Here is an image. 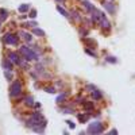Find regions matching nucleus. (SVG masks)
I'll list each match as a JSON object with an SVG mask.
<instances>
[{"label":"nucleus","instance_id":"cd10ccee","mask_svg":"<svg viewBox=\"0 0 135 135\" xmlns=\"http://www.w3.org/2000/svg\"><path fill=\"white\" fill-rule=\"evenodd\" d=\"M28 16L32 18V19H34V18H37V11H35V9H31V11H30V14H28Z\"/></svg>","mask_w":135,"mask_h":135},{"label":"nucleus","instance_id":"b1692460","mask_svg":"<svg viewBox=\"0 0 135 135\" xmlns=\"http://www.w3.org/2000/svg\"><path fill=\"white\" fill-rule=\"evenodd\" d=\"M43 69H45V66H43L42 64H38V65L35 66V70H37L38 73H43V72H45Z\"/></svg>","mask_w":135,"mask_h":135},{"label":"nucleus","instance_id":"c85d7f7f","mask_svg":"<svg viewBox=\"0 0 135 135\" xmlns=\"http://www.w3.org/2000/svg\"><path fill=\"white\" fill-rule=\"evenodd\" d=\"M66 124H68V126H69V127H70V130H73V128L76 127V124H74V123H73V122H70V120H68V122H66Z\"/></svg>","mask_w":135,"mask_h":135},{"label":"nucleus","instance_id":"c756f323","mask_svg":"<svg viewBox=\"0 0 135 135\" xmlns=\"http://www.w3.org/2000/svg\"><path fill=\"white\" fill-rule=\"evenodd\" d=\"M32 107H34V108H41V104H39V103H34Z\"/></svg>","mask_w":135,"mask_h":135},{"label":"nucleus","instance_id":"f3484780","mask_svg":"<svg viewBox=\"0 0 135 135\" xmlns=\"http://www.w3.org/2000/svg\"><path fill=\"white\" fill-rule=\"evenodd\" d=\"M78 120H80L81 123H86L88 119H89V114H81V115H77Z\"/></svg>","mask_w":135,"mask_h":135},{"label":"nucleus","instance_id":"393cba45","mask_svg":"<svg viewBox=\"0 0 135 135\" xmlns=\"http://www.w3.org/2000/svg\"><path fill=\"white\" fill-rule=\"evenodd\" d=\"M105 61H107L108 64H116V62H118V60H116L115 57H107Z\"/></svg>","mask_w":135,"mask_h":135},{"label":"nucleus","instance_id":"aec40b11","mask_svg":"<svg viewBox=\"0 0 135 135\" xmlns=\"http://www.w3.org/2000/svg\"><path fill=\"white\" fill-rule=\"evenodd\" d=\"M83 108L86 111H91V109H93V103H91V101H84Z\"/></svg>","mask_w":135,"mask_h":135},{"label":"nucleus","instance_id":"2f4dec72","mask_svg":"<svg viewBox=\"0 0 135 135\" xmlns=\"http://www.w3.org/2000/svg\"><path fill=\"white\" fill-rule=\"evenodd\" d=\"M2 23H3V20H2V19H0V27H2Z\"/></svg>","mask_w":135,"mask_h":135},{"label":"nucleus","instance_id":"f8f14e48","mask_svg":"<svg viewBox=\"0 0 135 135\" xmlns=\"http://www.w3.org/2000/svg\"><path fill=\"white\" fill-rule=\"evenodd\" d=\"M57 11H58V12H60L62 16H65L66 19H70V14L68 12V11H66L62 6H60V4H58V6H57Z\"/></svg>","mask_w":135,"mask_h":135},{"label":"nucleus","instance_id":"2eb2a0df","mask_svg":"<svg viewBox=\"0 0 135 135\" xmlns=\"http://www.w3.org/2000/svg\"><path fill=\"white\" fill-rule=\"evenodd\" d=\"M32 32L35 34V35H38V37H45V35H46V32H45L42 28H39V27H35L32 30Z\"/></svg>","mask_w":135,"mask_h":135},{"label":"nucleus","instance_id":"9d476101","mask_svg":"<svg viewBox=\"0 0 135 135\" xmlns=\"http://www.w3.org/2000/svg\"><path fill=\"white\" fill-rule=\"evenodd\" d=\"M69 14H70V19H72V20H74V22H83V18H81V15H80V12H78V11L72 9Z\"/></svg>","mask_w":135,"mask_h":135},{"label":"nucleus","instance_id":"4be33fe9","mask_svg":"<svg viewBox=\"0 0 135 135\" xmlns=\"http://www.w3.org/2000/svg\"><path fill=\"white\" fill-rule=\"evenodd\" d=\"M85 53H86L88 55H91V57H93V58H97V54H96L93 50H91L89 47H85Z\"/></svg>","mask_w":135,"mask_h":135},{"label":"nucleus","instance_id":"39448f33","mask_svg":"<svg viewBox=\"0 0 135 135\" xmlns=\"http://www.w3.org/2000/svg\"><path fill=\"white\" fill-rule=\"evenodd\" d=\"M86 89L89 91V93H91V96H92L93 100H101V99H103V92H101L100 89H97L96 85L86 84Z\"/></svg>","mask_w":135,"mask_h":135},{"label":"nucleus","instance_id":"20e7f679","mask_svg":"<svg viewBox=\"0 0 135 135\" xmlns=\"http://www.w3.org/2000/svg\"><path fill=\"white\" fill-rule=\"evenodd\" d=\"M103 131H104V124H103L101 122H93L92 124L88 126V130H86L88 134H92V135L101 134Z\"/></svg>","mask_w":135,"mask_h":135},{"label":"nucleus","instance_id":"6e6552de","mask_svg":"<svg viewBox=\"0 0 135 135\" xmlns=\"http://www.w3.org/2000/svg\"><path fill=\"white\" fill-rule=\"evenodd\" d=\"M101 4H103V7L108 11V14L115 12V6L112 3V0H101Z\"/></svg>","mask_w":135,"mask_h":135},{"label":"nucleus","instance_id":"f257e3e1","mask_svg":"<svg viewBox=\"0 0 135 135\" xmlns=\"http://www.w3.org/2000/svg\"><path fill=\"white\" fill-rule=\"evenodd\" d=\"M46 124H47V122L43 118V115L41 114V112H34L26 122V126L30 127L31 130L35 128V127H45L46 128Z\"/></svg>","mask_w":135,"mask_h":135},{"label":"nucleus","instance_id":"412c9836","mask_svg":"<svg viewBox=\"0 0 135 135\" xmlns=\"http://www.w3.org/2000/svg\"><path fill=\"white\" fill-rule=\"evenodd\" d=\"M28 8H30V6H28V4H22V6L19 7V12L25 14V12H27V11H28Z\"/></svg>","mask_w":135,"mask_h":135},{"label":"nucleus","instance_id":"ddd939ff","mask_svg":"<svg viewBox=\"0 0 135 135\" xmlns=\"http://www.w3.org/2000/svg\"><path fill=\"white\" fill-rule=\"evenodd\" d=\"M19 37H22V39H25L26 42H31V41H32L31 34H28V32H26V31H19Z\"/></svg>","mask_w":135,"mask_h":135},{"label":"nucleus","instance_id":"1a4fd4ad","mask_svg":"<svg viewBox=\"0 0 135 135\" xmlns=\"http://www.w3.org/2000/svg\"><path fill=\"white\" fill-rule=\"evenodd\" d=\"M8 60L12 62L14 65H19L20 64V57H19V54L18 53H15V51H11V53H8Z\"/></svg>","mask_w":135,"mask_h":135},{"label":"nucleus","instance_id":"5701e85b","mask_svg":"<svg viewBox=\"0 0 135 135\" xmlns=\"http://www.w3.org/2000/svg\"><path fill=\"white\" fill-rule=\"evenodd\" d=\"M4 76L8 81H12V73H11V70H6L4 72Z\"/></svg>","mask_w":135,"mask_h":135},{"label":"nucleus","instance_id":"a878e982","mask_svg":"<svg viewBox=\"0 0 135 135\" xmlns=\"http://www.w3.org/2000/svg\"><path fill=\"white\" fill-rule=\"evenodd\" d=\"M45 92H47V93H55V88L54 86H47V88H45Z\"/></svg>","mask_w":135,"mask_h":135},{"label":"nucleus","instance_id":"0eeeda50","mask_svg":"<svg viewBox=\"0 0 135 135\" xmlns=\"http://www.w3.org/2000/svg\"><path fill=\"white\" fill-rule=\"evenodd\" d=\"M99 25L101 26V28L105 30V31H109L111 30V22L108 20L107 15L103 14L101 11H100V15H99Z\"/></svg>","mask_w":135,"mask_h":135},{"label":"nucleus","instance_id":"bb28decb","mask_svg":"<svg viewBox=\"0 0 135 135\" xmlns=\"http://www.w3.org/2000/svg\"><path fill=\"white\" fill-rule=\"evenodd\" d=\"M62 109V112H64V114H73V108H61Z\"/></svg>","mask_w":135,"mask_h":135},{"label":"nucleus","instance_id":"423d86ee","mask_svg":"<svg viewBox=\"0 0 135 135\" xmlns=\"http://www.w3.org/2000/svg\"><path fill=\"white\" fill-rule=\"evenodd\" d=\"M3 42L6 45H12V46H15V45H18V42H19V34H18V35H16V34H12V32L4 34Z\"/></svg>","mask_w":135,"mask_h":135},{"label":"nucleus","instance_id":"7c9ffc66","mask_svg":"<svg viewBox=\"0 0 135 135\" xmlns=\"http://www.w3.org/2000/svg\"><path fill=\"white\" fill-rule=\"evenodd\" d=\"M57 3H60V4H65V0H55Z\"/></svg>","mask_w":135,"mask_h":135},{"label":"nucleus","instance_id":"9b49d317","mask_svg":"<svg viewBox=\"0 0 135 135\" xmlns=\"http://www.w3.org/2000/svg\"><path fill=\"white\" fill-rule=\"evenodd\" d=\"M81 4L84 6V8H85V9L88 11V12H89V14H91V12H92V11L95 9V7H93V4H92L91 2H89V0H83V2H81Z\"/></svg>","mask_w":135,"mask_h":135},{"label":"nucleus","instance_id":"7ed1b4c3","mask_svg":"<svg viewBox=\"0 0 135 135\" xmlns=\"http://www.w3.org/2000/svg\"><path fill=\"white\" fill-rule=\"evenodd\" d=\"M22 92H23V89H22V83L19 80H15L9 86V96L12 99H18L22 95Z\"/></svg>","mask_w":135,"mask_h":135},{"label":"nucleus","instance_id":"4468645a","mask_svg":"<svg viewBox=\"0 0 135 135\" xmlns=\"http://www.w3.org/2000/svg\"><path fill=\"white\" fill-rule=\"evenodd\" d=\"M3 68H4L6 70H11V72H12V70H14V64L7 58V60H4V62H3Z\"/></svg>","mask_w":135,"mask_h":135},{"label":"nucleus","instance_id":"f03ea898","mask_svg":"<svg viewBox=\"0 0 135 135\" xmlns=\"http://www.w3.org/2000/svg\"><path fill=\"white\" fill-rule=\"evenodd\" d=\"M19 53L25 57V60L27 61H35V62H39V53H37L34 49L28 47V46H22L19 49Z\"/></svg>","mask_w":135,"mask_h":135},{"label":"nucleus","instance_id":"dca6fc26","mask_svg":"<svg viewBox=\"0 0 135 135\" xmlns=\"http://www.w3.org/2000/svg\"><path fill=\"white\" fill-rule=\"evenodd\" d=\"M68 99V92H62L58 97H57V103L60 104V103H64V101Z\"/></svg>","mask_w":135,"mask_h":135},{"label":"nucleus","instance_id":"a211bd4d","mask_svg":"<svg viewBox=\"0 0 135 135\" xmlns=\"http://www.w3.org/2000/svg\"><path fill=\"white\" fill-rule=\"evenodd\" d=\"M34 103H35V101H34L32 96H27V97L25 99V104H26V105H28V107H32V105H34Z\"/></svg>","mask_w":135,"mask_h":135},{"label":"nucleus","instance_id":"6ab92c4d","mask_svg":"<svg viewBox=\"0 0 135 135\" xmlns=\"http://www.w3.org/2000/svg\"><path fill=\"white\" fill-rule=\"evenodd\" d=\"M8 18V11L4 9V8H0V19L2 20H6Z\"/></svg>","mask_w":135,"mask_h":135}]
</instances>
